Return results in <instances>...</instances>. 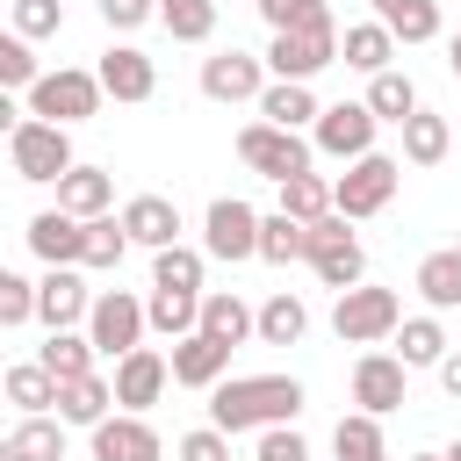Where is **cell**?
<instances>
[{"mask_svg":"<svg viewBox=\"0 0 461 461\" xmlns=\"http://www.w3.org/2000/svg\"><path fill=\"white\" fill-rule=\"evenodd\" d=\"M303 331H310V310H303V295H288V288L252 310V339H259V346H295Z\"/></svg>","mask_w":461,"mask_h":461,"instance_id":"26","label":"cell"},{"mask_svg":"<svg viewBox=\"0 0 461 461\" xmlns=\"http://www.w3.org/2000/svg\"><path fill=\"white\" fill-rule=\"evenodd\" d=\"M158 22L173 43H209L216 36V0H158Z\"/></svg>","mask_w":461,"mask_h":461,"instance_id":"37","label":"cell"},{"mask_svg":"<svg viewBox=\"0 0 461 461\" xmlns=\"http://www.w3.org/2000/svg\"><path fill=\"white\" fill-rule=\"evenodd\" d=\"M108 403H115V389H108V375L94 367V375H79V382H58V411H50V418H58V425H86V432H94V425L108 418Z\"/></svg>","mask_w":461,"mask_h":461,"instance_id":"24","label":"cell"},{"mask_svg":"<svg viewBox=\"0 0 461 461\" xmlns=\"http://www.w3.org/2000/svg\"><path fill=\"white\" fill-rule=\"evenodd\" d=\"M166 375H173L180 389H216V382L230 375V346H223V339H209V331H187V339H173Z\"/></svg>","mask_w":461,"mask_h":461,"instance_id":"16","label":"cell"},{"mask_svg":"<svg viewBox=\"0 0 461 461\" xmlns=\"http://www.w3.org/2000/svg\"><path fill=\"white\" fill-rule=\"evenodd\" d=\"M94 461H166V439L151 432V418L115 411V418L94 425Z\"/></svg>","mask_w":461,"mask_h":461,"instance_id":"18","label":"cell"},{"mask_svg":"<svg viewBox=\"0 0 461 461\" xmlns=\"http://www.w3.org/2000/svg\"><path fill=\"white\" fill-rule=\"evenodd\" d=\"M447 72L461 79V36H447Z\"/></svg>","mask_w":461,"mask_h":461,"instance_id":"51","label":"cell"},{"mask_svg":"<svg viewBox=\"0 0 461 461\" xmlns=\"http://www.w3.org/2000/svg\"><path fill=\"white\" fill-rule=\"evenodd\" d=\"M7 158H14V180H29V187H58L79 158H72V130H58V122H36V115H22V130L7 137Z\"/></svg>","mask_w":461,"mask_h":461,"instance_id":"5","label":"cell"},{"mask_svg":"<svg viewBox=\"0 0 461 461\" xmlns=\"http://www.w3.org/2000/svg\"><path fill=\"white\" fill-rule=\"evenodd\" d=\"M7 447H14V461H65V425L58 418H22L7 432Z\"/></svg>","mask_w":461,"mask_h":461,"instance_id":"40","label":"cell"},{"mask_svg":"<svg viewBox=\"0 0 461 461\" xmlns=\"http://www.w3.org/2000/svg\"><path fill=\"white\" fill-rule=\"evenodd\" d=\"M360 108H367L375 122H403V115L418 108V86H411V72H396V65H389V72H375V79H367V94H360Z\"/></svg>","mask_w":461,"mask_h":461,"instance_id":"33","label":"cell"},{"mask_svg":"<svg viewBox=\"0 0 461 461\" xmlns=\"http://www.w3.org/2000/svg\"><path fill=\"white\" fill-rule=\"evenodd\" d=\"M403 389H411V375L396 367V353H360V360H353V403H360L367 418L403 411Z\"/></svg>","mask_w":461,"mask_h":461,"instance_id":"17","label":"cell"},{"mask_svg":"<svg viewBox=\"0 0 461 461\" xmlns=\"http://www.w3.org/2000/svg\"><path fill=\"white\" fill-rule=\"evenodd\" d=\"M115 223H122V238H130V245H144V252H166V245H180V209H173L166 194H130Z\"/></svg>","mask_w":461,"mask_h":461,"instance_id":"19","label":"cell"},{"mask_svg":"<svg viewBox=\"0 0 461 461\" xmlns=\"http://www.w3.org/2000/svg\"><path fill=\"white\" fill-rule=\"evenodd\" d=\"M173 461H230V439H223L216 425H194V432H180Z\"/></svg>","mask_w":461,"mask_h":461,"instance_id":"47","label":"cell"},{"mask_svg":"<svg viewBox=\"0 0 461 461\" xmlns=\"http://www.w3.org/2000/svg\"><path fill=\"white\" fill-rule=\"evenodd\" d=\"M29 317H36V281H22L14 267H0V331H14Z\"/></svg>","mask_w":461,"mask_h":461,"instance_id":"45","label":"cell"},{"mask_svg":"<svg viewBox=\"0 0 461 461\" xmlns=\"http://www.w3.org/2000/svg\"><path fill=\"white\" fill-rule=\"evenodd\" d=\"M252 108H259V122H274V130H310V122H317V94H310L303 79H267Z\"/></svg>","mask_w":461,"mask_h":461,"instance_id":"22","label":"cell"},{"mask_svg":"<svg viewBox=\"0 0 461 461\" xmlns=\"http://www.w3.org/2000/svg\"><path fill=\"white\" fill-rule=\"evenodd\" d=\"M259 259L267 267H288V259H303V223L295 216H259Z\"/></svg>","mask_w":461,"mask_h":461,"instance_id":"41","label":"cell"},{"mask_svg":"<svg viewBox=\"0 0 461 461\" xmlns=\"http://www.w3.org/2000/svg\"><path fill=\"white\" fill-rule=\"evenodd\" d=\"M94 346H86V331H50L43 339V353H36V367L50 375V382H79V375H94Z\"/></svg>","mask_w":461,"mask_h":461,"instance_id":"31","label":"cell"},{"mask_svg":"<svg viewBox=\"0 0 461 461\" xmlns=\"http://www.w3.org/2000/svg\"><path fill=\"white\" fill-rule=\"evenodd\" d=\"M367 7L396 43H432L439 36V0H367Z\"/></svg>","mask_w":461,"mask_h":461,"instance_id":"27","label":"cell"},{"mask_svg":"<svg viewBox=\"0 0 461 461\" xmlns=\"http://www.w3.org/2000/svg\"><path fill=\"white\" fill-rule=\"evenodd\" d=\"M22 238H29V252H36L43 267H79V245H86V223H79V216H65V209H36Z\"/></svg>","mask_w":461,"mask_h":461,"instance_id":"20","label":"cell"},{"mask_svg":"<svg viewBox=\"0 0 461 461\" xmlns=\"http://www.w3.org/2000/svg\"><path fill=\"white\" fill-rule=\"evenodd\" d=\"M439 461H461V439H454V447H439Z\"/></svg>","mask_w":461,"mask_h":461,"instance_id":"52","label":"cell"},{"mask_svg":"<svg viewBox=\"0 0 461 461\" xmlns=\"http://www.w3.org/2000/svg\"><path fill=\"white\" fill-rule=\"evenodd\" d=\"M389 58H396V36L382 29V22H353L346 36H339V65H353V72H389Z\"/></svg>","mask_w":461,"mask_h":461,"instance_id":"28","label":"cell"},{"mask_svg":"<svg viewBox=\"0 0 461 461\" xmlns=\"http://www.w3.org/2000/svg\"><path fill=\"white\" fill-rule=\"evenodd\" d=\"M194 310H202V295L151 288V303H144V331H158V339H187V331H194Z\"/></svg>","mask_w":461,"mask_h":461,"instance_id":"35","label":"cell"},{"mask_svg":"<svg viewBox=\"0 0 461 461\" xmlns=\"http://www.w3.org/2000/svg\"><path fill=\"white\" fill-rule=\"evenodd\" d=\"M7 403H14L22 418H50V411H58V382H50L36 360H14V367H7Z\"/></svg>","mask_w":461,"mask_h":461,"instance_id":"34","label":"cell"},{"mask_svg":"<svg viewBox=\"0 0 461 461\" xmlns=\"http://www.w3.org/2000/svg\"><path fill=\"white\" fill-rule=\"evenodd\" d=\"M194 331H209V339H223L230 353L252 339V303L238 295V288H202V310H194Z\"/></svg>","mask_w":461,"mask_h":461,"instance_id":"21","label":"cell"},{"mask_svg":"<svg viewBox=\"0 0 461 461\" xmlns=\"http://www.w3.org/2000/svg\"><path fill=\"white\" fill-rule=\"evenodd\" d=\"M295 418H303V382L295 375H223L209 389V425L223 439L267 432V425H295Z\"/></svg>","mask_w":461,"mask_h":461,"instance_id":"1","label":"cell"},{"mask_svg":"<svg viewBox=\"0 0 461 461\" xmlns=\"http://www.w3.org/2000/svg\"><path fill=\"white\" fill-rule=\"evenodd\" d=\"M29 115H36V122H58V130H79L86 115H101V79L79 72V65L36 72V86H29Z\"/></svg>","mask_w":461,"mask_h":461,"instance_id":"4","label":"cell"},{"mask_svg":"<svg viewBox=\"0 0 461 461\" xmlns=\"http://www.w3.org/2000/svg\"><path fill=\"white\" fill-rule=\"evenodd\" d=\"M252 461H310V439L295 425H267L259 447H252Z\"/></svg>","mask_w":461,"mask_h":461,"instance_id":"46","label":"cell"},{"mask_svg":"<svg viewBox=\"0 0 461 461\" xmlns=\"http://www.w3.org/2000/svg\"><path fill=\"white\" fill-rule=\"evenodd\" d=\"M439 389H447V396H454V403H461V353H454V346H447V353H439Z\"/></svg>","mask_w":461,"mask_h":461,"instance_id":"49","label":"cell"},{"mask_svg":"<svg viewBox=\"0 0 461 461\" xmlns=\"http://www.w3.org/2000/svg\"><path fill=\"white\" fill-rule=\"evenodd\" d=\"M122 252H130L122 223H115V216H94V223H86V245H79V267H86V274H115Z\"/></svg>","mask_w":461,"mask_h":461,"instance_id":"39","label":"cell"},{"mask_svg":"<svg viewBox=\"0 0 461 461\" xmlns=\"http://www.w3.org/2000/svg\"><path fill=\"white\" fill-rule=\"evenodd\" d=\"M0 461H14V447H7V439H0Z\"/></svg>","mask_w":461,"mask_h":461,"instance_id":"54","label":"cell"},{"mask_svg":"<svg viewBox=\"0 0 461 461\" xmlns=\"http://www.w3.org/2000/svg\"><path fill=\"white\" fill-rule=\"evenodd\" d=\"M22 130V108H14V94H0V137H14Z\"/></svg>","mask_w":461,"mask_h":461,"instance_id":"50","label":"cell"},{"mask_svg":"<svg viewBox=\"0 0 461 461\" xmlns=\"http://www.w3.org/2000/svg\"><path fill=\"white\" fill-rule=\"evenodd\" d=\"M202 252L194 245H166V252H151V288H180V295H202Z\"/></svg>","mask_w":461,"mask_h":461,"instance_id":"36","label":"cell"},{"mask_svg":"<svg viewBox=\"0 0 461 461\" xmlns=\"http://www.w3.org/2000/svg\"><path fill=\"white\" fill-rule=\"evenodd\" d=\"M202 259H223V267L259 259V209L238 202V194H216L209 216H202Z\"/></svg>","mask_w":461,"mask_h":461,"instance_id":"8","label":"cell"},{"mask_svg":"<svg viewBox=\"0 0 461 461\" xmlns=\"http://www.w3.org/2000/svg\"><path fill=\"white\" fill-rule=\"evenodd\" d=\"M396 180H403V158L367 151V158H353V166L331 180V209H339L346 223H367V216H382V209L396 202Z\"/></svg>","mask_w":461,"mask_h":461,"instance_id":"3","label":"cell"},{"mask_svg":"<svg viewBox=\"0 0 461 461\" xmlns=\"http://www.w3.org/2000/svg\"><path fill=\"white\" fill-rule=\"evenodd\" d=\"M108 202H115V173H101V166H72V173L58 180V209L79 216V223L108 216Z\"/></svg>","mask_w":461,"mask_h":461,"instance_id":"23","label":"cell"},{"mask_svg":"<svg viewBox=\"0 0 461 461\" xmlns=\"http://www.w3.org/2000/svg\"><path fill=\"white\" fill-rule=\"evenodd\" d=\"M252 7H259V22H267L274 36H281V29H324V22H331L324 0H252Z\"/></svg>","mask_w":461,"mask_h":461,"instance_id":"43","label":"cell"},{"mask_svg":"<svg viewBox=\"0 0 461 461\" xmlns=\"http://www.w3.org/2000/svg\"><path fill=\"white\" fill-rule=\"evenodd\" d=\"M267 79H317L324 65H339V22H324V29H281L274 43H267Z\"/></svg>","mask_w":461,"mask_h":461,"instance_id":"7","label":"cell"},{"mask_svg":"<svg viewBox=\"0 0 461 461\" xmlns=\"http://www.w3.org/2000/svg\"><path fill=\"white\" fill-rule=\"evenodd\" d=\"M303 259H310V274H317L324 288H339V295L367 281V252H360V238L346 230L339 209H324L317 223H303Z\"/></svg>","mask_w":461,"mask_h":461,"instance_id":"2","label":"cell"},{"mask_svg":"<svg viewBox=\"0 0 461 461\" xmlns=\"http://www.w3.org/2000/svg\"><path fill=\"white\" fill-rule=\"evenodd\" d=\"M259 86H267V65H259L252 50H216V58H202V94L223 101V108L259 101Z\"/></svg>","mask_w":461,"mask_h":461,"instance_id":"15","label":"cell"},{"mask_svg":"<svg viewBox=\"0 0 461 461\" xmlns=\"http://www.w3.org/2000/svg\"><path fill=\"white\" fill-rule=\"evenodd\" d=\"M375 115L360 108V101H331V108H317V122H310V151H324V158H367L375 151Z\"/></svg>","mask_w":461,"mask_h":461,"instance_id":"11","label":"cell"},{"mask_svg":"<svg viewBox=\"0 0 461 461\" xmlns=\"http://www.w3.org/2000/svg\"><path fill=\"white\" fill-rule=\"evenodd\" d=\"M403 461H439V454H403Z\"/></svg>","mask_w":461,"mask_h":461,"instance_id":"53","label":"cell"},{"mask_svg":"<svg viewBox=\"0 0 461 461\" xmlns=\"http://www.w3.org/2000/svg\"><path fill=\"white\" fill-rule=\"evenodd\" d=\"M324 209H331V180H324V173H288V180H281V216L317 223Z\"/></svg>","mask_w":461,"mask_h":461,"instance_id":"38","label":"cell"},{"mask_svg":"<svg viewBox=\"0 0 461 461\" xmlns=\"http://www.w3.org/2000/svg\"><path fill=\"white\" fill-rule=\"evenodd\" d=\"M101 7V22L115 29V36H130V29H144L151 14H158V0H94Z\"/></svg>","mask_w":461,"mask_h":461,"instance_id":"48","label":"cell"},{"mask_svg":"<svg viewBox=\"0 0 461 461\" xmlns=\"http://www.w3.org/2000/svg\"><path fill=\"white\" fill-rule=\"evenodd\" d=\"M166 382H173V375H166V353H158V346L122 353V360H115V375H108V389H115V403H122L130 418H144V411L166 396Z\"/></svg>","mask_w":461,"mask_h":461,"instance_id":"13","label":"cell"},{"mask_svg":"<svg viewBox=\"0 0 461 461\" xmlns=\"http://www.w3.org/2000/svg\"><path fill=\"white\" fill-rule=\"evenodd\" d=\"M331 454H339V461H389L382 418H367V411H346V418L331 425Z\"/></svg>","mask_w":461,"mask_h":461,"instance_id":"32","label":"cell"},{"mask_svg":"<svg viewBox=\"0 0 461 461\" xmlns=\"http://www.w3.org/2000/svg\"><path fill=\"white\" fill-rule=\"evenodd\" d=\"M36 72H43V65H36V50H29L14 29H0V94H29V86H36Z\"/></svg>","mask_w":461,"mask_h":461,"instance_id":"44","label":"cell"},{"mask_svg":"<svg viewBox=\"0 0 461 461\" xmlns=\"http://www.w3.org/2000/svg\"><path fill=\"white\" fill-rule=\"evenodd\" d=\"M86 346L108 353V360L137 353V346H144V303H137L130 288H101V295L86 303Z\"/></svg>","mask_w":461,"mask_h":461,"instance_id":"9","label":"cell"},{"mask_svg":"<svg viewBox=\"0 0 461 461\" xmlns=\"http://www.w3.org/2000/svg\"><path fill=\"white\" fill-rule=\"evenodd\" d=\"M94 79H101L108 101H151V94H158V65H151L137 43H108L101 65H94Z\"/></svg>","mask_w":461,"mask_h":461,"instance_id":"14","label":"cell"},{"mask_svg":"<svg viewBox=\"0 0 461 461\" xmlns=\"http://www.w3.org/2000/svg\"><path fill=\"white\" fill-rule=\"evenodd\" d=\"M238 158H245L252 173H267V180L281 187L288 173H310V158H317V151H310V137H303V130H274V122H245V130H238Z\"/></svg>","mask_w":461,"mask_h":461,"instance_id":"10","label":"cell"},{"mask_svg":"<svg viewBox=\"0 0 461 461\" xmlns=\"http://www.w3.org/2000/svg\"><path fill=\"white\" fill-rule=\"evenodd\" d=\"M389 339H396V367L403 375L411 367H439V353H447V324L439 317H403Z\"/></svg>","mask_w":461,"mask_h":461,"instance_id":"29","label":"cell"},{"mask_svg":"<svg viewBox=\"0 0 461 461\" xmlns=\"http://www.w3.org/2000/svg\"><path fill=\"white\" fill-rule=\"evenodd\" d=\"M86 303H94V288L79 267H43V281H36V324L43 331H79Z\"/></svg>","mask_w":461,"mask_h":461,"instance_id":"12","label":"cell"},{"mask_svg":"<svg viewBox=\"0 0 461 461\" xmlns=\"http://www.w3.org/2000/svg\"><path fill=\"white\" fill-rule=\"evenodd\" d=\"M7 14H14V36L22 43H43V36L65 29V0H7Z\"/></svg>","mask_w":461,"mask_h":461,"instance_id":"42","label":"cell"},{"mask_svg":"<svg viewBox=\"0 0 461 461\" xmlns=\"http://www.w3.org/2000/svg\"><path fill=\"white\" fill-rule=\"evenodd\" d=\"M396 130H403V166H439V158H447V144H454L447 115H432L425 101H418V108H411Z\"/></svg>","mask_w":461,"mask_h":461,"instance_id":"25","label":"cell"},{"mask_svg":"<svg viewBox=\"0 0 461 461\" xmlns=\"http://www.w3.org/2000/svg\"><path fill=\"white\" fill-rule=\"evenodd\" d=\"M396 324H403V295H396V288L360 281V288H346V295L331 303V331H339V346H382Z\"/></svg>","mask_w":461,"mask_h":461,"instance_id":"6","label":"cell"},{"mask_svg":"<svg viewBox=\"0 0 461 461\" xmlns=\"http://www.w3.org/2000/svg\"><path fill=\"white\" fill-rule=\"evenodd\" d=\"M418 295L432 310H461V245H439L418 259Z\"/></svg>","mask_w":461,"mask_h":461,"instance_id":"30","label":"cell"}]
</instances>
